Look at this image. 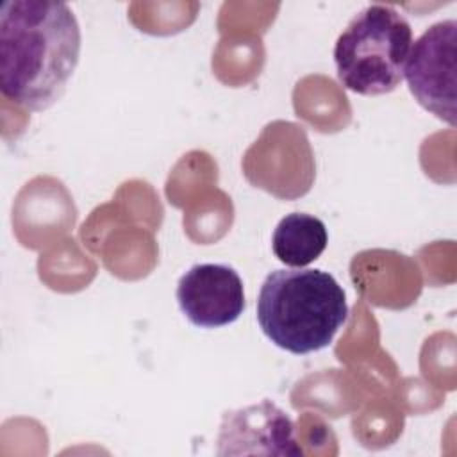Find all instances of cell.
I'll use <instances>...</instances> for the list:
<instances>
[{
  "label": "cell",
  "mask_w": 457,
  "mask_h": 457,
  "mask_svg": "<svg viewBox=\"0 0 457 457\" xmlns=\"http://www.w3.org/2000/svg\"><path fill=\"white\" fill-rule=\"evenodd\" d=\"M80 27L62 2L9 0L0 9V91L29 111H45L66 91L79 57Z\"/></svg>",
  "instance_id": "6da1fadb"
},
{
  "label": "cell",
  "mask_w": 457,
  "mask_h": 457,
  "mask_svg": "<svg viewBox=\"0 0 457 457\" xmlns=\"http://www.w3.org/2000/svg\"><path fill=\"white\" fill-rule=\"evenodd\" d=\"M348 318L346 295L318 268L271 271L257 296V323L278 348L305 355L328 346Z\"/></svg>",
  "instance_id": "7a4b0ae2"
},
{
  "label": "cell",
  "mask_w": 457,
  "mask_h": 457,
  "mask_svg": "<svg viewBox=\"0 0 457 457\" xmlns=\"http://www.w3.org/2000/svg\"><path fill=\"white\" fill-rule=\"evenodd\" d=\"M411 45L412 29L400 11L371 4L350 20L336 41L337 79L357 95L391 93L403 80Z\"/></svg>",
  "instance_id": "3957f363"
},
{
  "label": "cell",
  "mask_w": 457,
  "mask_h": 457,
  "mask_svg": "<svg viewBox=\"0 0 457 457\" xmlns=\"http://www.w3.org/2000/svg\"><path fill=\"white\" fill-rule=\"evenodd\" d=\"M403 79L416 102L436 118L455 127L457 100V21L430 25L409 50Z\"/></svg>",
  "instance_id": "277c9868"
},
{
  "label": "cell",
  "mask_w": 457,
  "mask_h": 457,
  "mask_svg": "<svg viewBox=\"0 0 457 457\" xmlns=\"http://www.w3.org/2000/svg\"><path fill=\"white\" fill-rule=\"evenodd\" d=\"M182 314L200 328L234 323L245 311V289L237 271L227 264H195L177 284Z\"/></svg>",
  "instance_id": "5b68a950"
},
{
  "label": "cell",
  "mask_w": 457,
  "mask_h": 457,
  "mask_svg": "<svg viewBox=\"0 0 457 457\" xmlns=\"http://www.w3.org/2000/svg\"><path fill=\"white\" fill-rule=\"evenodd\" d=\"M218 453L300 455L291 418L270 400L223 414Z\"/></svg>",
  "instance_id": "8992f818"
},
{
  "label": "cell",
  "mask_w": 457,
  "mask_h": 457,
  "mask_svg": "<svg viewBox=\"0 0 457 457\" xmlns=\"http://www.w3.org/2000/svg\"><path fill=\"white\" fill-rule=\"evenodd\" d=\"M325 223L305 212L284 216L273 230L271 248L275 257L291 268H303L316 261L327 248Z\"/></svg>",
  "instance_id": "52a82bcc"
}]
</instances>
